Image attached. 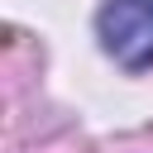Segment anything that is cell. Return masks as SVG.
Instances as JSON below:
<instances>
[{"mask_svg":"<svg viewBox=\"0 0 153 153\" xmlns=\"http://www.w3.org/2000/svg\"><path fill=\"white\" fill-rule=\"evenodd\" d=\"M96 33L120 67H153V0H105L96 14Z\"/></svg>","mask_w":153,"mask_h":153,"instance_id":"1","label":"cell"}]
</instances>
